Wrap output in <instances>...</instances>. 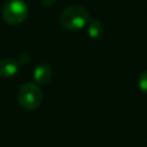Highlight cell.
Returning <instances> with one entry per match:
<instances>
[{"label": "cell", "mask_w": 147, "mask_h": 147, "mask_svg": "<svg viewBox=\"0 0 147 147\" xmlns=\"http://www.w3.org/2000/svg\"><path fill=\"white\" fill-rule=\"evenodd\" d=\"M90 14L87 9L80 5H72L67 7L60 16L61 25L68 30L82 29L88 21Z\"/></svg>", "instance_id": "6da1fadb"}, {"label": "cell", "mask_w": 147, "mask_h": 147, "mask_svg": "<svg viewBox=\"0 0 147 147\" xmlns=\"http://www.w3.org/2000/svg\"><path fill=\"white\" fill-rule=\"evenodd\" d=\"M42 98V91L36 83H25L17 92V101L20 106L26 110H34L40 107Z\"/></svg>", "instance_id": "7a4b0ae2"}, {"label": "cell", "mask_w": 147, "mask_h": 147, "mask_svg": "<svg viewBox=\"0 0 147 147\" xmlns=\"http://www.w3.org/2000/svg\"><path fill=\"white\" fill-rule=\"evenodd\" d=\"M28 14L29 6L24 0H8L2 8V17L10 25L22 23Z\"/></svg>", "instance_id": "3957f363"}, {"label": "cell", "mask_w": 147, "mask_h": 147, "mask_svg": "<svg viewBox=\"0 0 147 147\" xmlns=\"http://www.w3.org/2000/svg\"><path fill=\"white\" fill-rule=\"evenodd\" d=\"M34 80L39 84H47L53 77V69L47 63H41L33 70Z\"/></svg>", "instance_id": "277c9868"}, {"label": "cell", "mask_w": 147, "mask_h": 147, "mask_svg": "<svg viewBox=\"0 0 147 147\" xmlns=\"http://www.w3.org/2000/svg\"><path fill=\"white\" fill-rule=\"evenodd\" d=\"M18 70V63L11 57H5L0 61V76L11 77Z\"/></svg>", "instance_id": "5b68a950"}, {"label": "cell", "mask_w": 147, "mask_h": 147, "mask_svg": "<svg viewBox=\"0 0 147 147\" xmlns=\"http://www.w3.org/2000/svg\"><path fill=\"white\" fill-rule=\"evenodd\" d=\"M87 31H88V34H90L91 38L100 39L105 34V25L99 20H94V21H92L90 23Z\"/></svg>", "instance_id": "8992f818"}, {"label": "cell", "mask_w": 147, "mask_h": 147, "mask_svg": "<svg viewBox=\"0 0 147 147\" xmlns=\"http://www.w3.org/2000/svg\"><path fill=\"white\" fill-rule=\"evenodd\" d=\"M138 85H139V88L145 92L147 94V70L146 71H142L140 75H139V78H138Z\"/></svg>", "instance_id": "52a82bcc"}, {"label": "cell", "mask_w": 147, "mask_h": 147, "mask_svg": "<svg viewBox=\"0 0 147 147\" xmlns=\"http://www.w3.org/2000/svg\"><path fill=\"white\" fill-rule=\"evenodd\" d=\"M18 61H20V63H22V64L28 63V62L30 61V54H29V53H26V52L21 53V54H20V56H18Z\"/></svg>", "instance_id": "ba28073f"}, {"label": "cell", "mask_w": 147, "mask_h": 147, "mask_svg": "<svg viewBox=\"0 0 147 147\" xmlns=\"http://www.w3.org/2000/svg\"><path fill=\"white\" fill-rule=\"evenodd\" d=\"M54 1H55V0H42L44 5H46V6H51V5H52Z\"/></svg>", "instance_id": "9c48e42d"}]
</instances>
